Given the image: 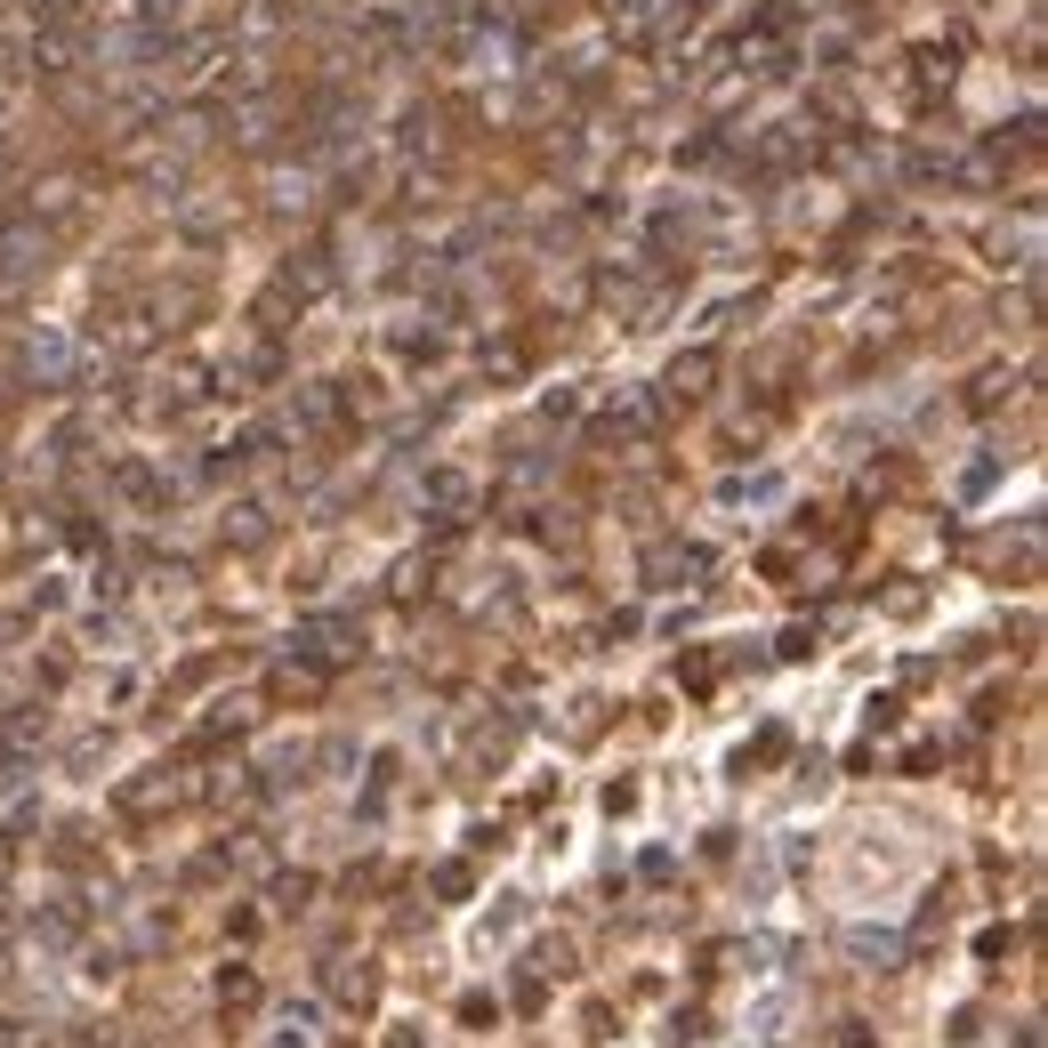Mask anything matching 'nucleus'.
<instances>
[{
	"label": "nucleus",
	"instance_id": "obj_1",
	"mask_svg": "<svg viewBox=\"0 0 1048 1048\" xmlns=\"http://www.w3.org/2000/svg\"><path fill=\"white\" fill-rule=\"evenodd\" d=\"M847 952H855V960H879V968H888V960H895V936H871V928H855V936H847Z\"/></svg>",
	"mask_w": 1048,
	"mask_h": 1048
}]
</instances>
